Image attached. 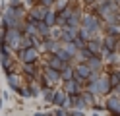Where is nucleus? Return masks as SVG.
<instances>
[{"instance_id":"obj_2","label":"nucleus","mask_w":120,"mask_h":116,"mask_svg":"<svg viewBox=\"0 0 120 116\" xmlns=\"http://www.w3.org/2000/svg\"><path fill=\"white\" fill-rule=\"evenodd\" d=\"M19 64H37V62L41 60V52L35 49V46H27V49H19L16 50V54H14Z\"/></svg>"},{"instance_id":"obj_6","label":"nucleus","mask_w":120,"mask_h":116,"mask_svg":"<svg viewBox=\"0 0 120 116\" xmlns=\"http://www.w3.org/2000/svg\"><path fill=\"white\" fill-rule=\"evenodd\" d=\"M89 74H91V70H89V66L85 64V62H76V64H74V79L76 81L85 83Z\"/></svg>"},{"instance_id":"obj_23","label":"nucleus","mask_w":120,"mask_h":116,"mask_svg":"<svg viewBox=\"0 0 120 116\" xmlns=\"http://www.w3.org/2000/svg\"><path fill=\"white\" fill-rule=\"evenodd\" d=\"M81 99H83V103L87 105V108H91V106L97 103V97L93 95V93H89L87 89H83V91H81Z\"/></svg>"},{"instance_id":"obj_9","label":"nucleus","mask_w":120,"mask_h":116,"mask_svg":"<svg viewBox=\"0 0 120 116\" xmlns=\"http://www.w3.org/2000/svg\"><path fill=\"white\" fill-rule=\"evenodd\" d=\"M103 49H107L110 52H120V37L103 33Z\"/></svg>"},{"instance_id":"obj_34","label":"nucleus","mask_w":120,"mask_h":116,"mask_svg":"<svg viewBox=\"0 0 120 116\" xmlns=\"http://www.w3.org/2000/svg\"><path fill=\"white\" fill-rule=\"evenodd\" d=\"M68 116H85V110H68Z\"/></svg>"},{"instance_id":"obj_32","label":"nucleus","mask_w":120,"mask_h":116,"mask_svg":"<svg viewBox=\"0 0 120 116\" xmlns=\"http://www.w3.org/2000/svg\"><path fill=\"white\" fill-rule=\"evenodd\" d=\"M72 43L76 45V49H78V50H79V49H85V45H87V43L83 41V39H79V37H76V39H74Z\"/></svg>"},{"instance_id":"obj_37","label":"nucleus","mask_w":120,"mask_h":116,"mask_svg":"<svg viewBox=\"0 0 120 116\" xmlns=\"http://www.w3.org/2000/svg\"><path fill=\"white\" fill-rule=\"evenodd\" d=\"M8 4H12V6H16V4H21V0H10Z\"/></svg>"},{"instance_id":"obj_21","label":"nucleus","mask_w":120,"mask_h":116,"mask_svg":"<svg viewBox=\"0 0 120 116\" xmlns=\"http://www.w3.org/2000/svg\"><path fill=\"white\" fill-rule=\"evenodd\" d=\"M97 35H99V33H95V31H91V29H85V27H79V31H78V37L83 39L85 43L91 41V39H95Z\"/></svg>"},{"instance_id":"obj_26","label":"nucleus","mask_w":120,"mask_h":116,"mask_svg":"<svg viewBox=\"0 0 120 116\" xmlns=\"http://www.w3.org/2000/svg\"><path fill=\"white\" fill-rule=\"evenodd\" d=\"M91 56H93V54L87 50V46H85V49H79L78 54H76V62H87Z\"/></svg>"},{"instance_id":"obj_18","label":"nucleus","mask_w":120,"mask_h":116,"mask_svg":"<svg viewBox=\"0 0 120 116\" xmlns=\"http://www.w3.org/2000/svg\"><path fill=\"white\" fill-rule=\"evenodd\" d=\"M70 105H72L74 110H87V105L83 103V99H81V93L70 97ZM72 108H70V110H72Z\"/></svg>"},{"instance_id":"obj_1","label":"nucleus","mask_w":120,"mask_h":116,"mask_svg":"<svg viewBox=\"0 0 120 116\" xmlns=\"http://www.w3.org/2000/svg\"><path fill=\"white\" fill-rule=\"evenodd\" d=\"M21 31L19 29H6V31H0V43L8 45V49H12L14 52L19 50V43H21Z\"/></svg>"},{"instance_id":"obj_12","label":"nucleus","mask_w":120,"mask_h":116,"mask_svg":"<svg viewBox=\"0 0 120 116\" xmlns=\"http://www.w3.org/2000/svg\"><path fill=\"white\" fill-rule=\"evenodd\" d=\"M4 10L8 12V14H12L16 19H25V18H27V8H25L23 4H16V6L8 4V6L4 8Z\"/></svg>"},{"instance_id":"obj_4","label":"nucleus","mask_w":120,"mask_h":116,"mask_svg":"<svg viewBox=\"0 0 120 116\" xmlns=\"http://www.w3.org/2000/svg\"><path fill=\"white\" fill-rule=\"evenodd\" d=\"M49 10H50V8H45L43 4L37 2V4H33V6L27 10V18H25V19H29V21H43Z\"/></svg>"},{"instance_id":"obj_16","label":"nucleus","mask_w":120,"mask_h":116,"mask_svg":"<svg viewBox=\"0 0 120 116\" xmlns=\"http://www.w3.org/2000/svg\"><path fill=\"white\" fill-rule=\"evenodd\" d=\"M78 31L79 29H76V27H62V35H60V43H72L74 39L78 37Z\"/></svg>"},{"instance_id":"obj_36","label":"nucleus","mask_w":120,"mask_h":116,"mask_svg":"<svg viewBox=\"0 0 120 116\" xmlns=\"http://www.w3.org/2000/svg\"><path fill=\"white\" fill-rule=\"evenodd\" d=\"M33 116H52V112H41V110H39V112H35Z\"/></svg>"},{"instance_id":"obj_7","label":"nucleus","mask_w":120,"mask_h":116,"mask_svg":"<svg viewBox=\"0 0 120 116\" xmlns=\"http://www.w3.org/2000/svg\"><path fill=\"white\" fill-rule=\"evenodd\" d=\"M52 105L56 108H66V110H70L72 105H70V95H66L62 89H56L54 91V99H52Z\"/></svg>"},{"instance_id":"obj_5","label":"nucleus","mask_w":120,"mask_h":116,"mask_svg":"<svg viewBox=\"0 0 120 116\" xmlns=\"http://www.w3.org/2000/svg\"><path fill=\"white\" fill-rule=\"evenodd\" d=\"M43 79L47 81L49 87H56V85L62 83V77H60V72L58 70H52L49 66H45L43 68Z\"/></svg>"},{"instance_id":"obj_40","label":"nucleus","mask_w":120,"mask_h":116,"mask_svg":"<svg viewBox=\"0 0 120 116\" xmlns=\"http://www.w3.org/2000/svg\"><path fill=\"white\" fill-rule=\"evenodd\" d=\"M109 116H120V114H109Z\"/></svg>"},{"instance_id":"obj_27","label":"nucleus","mask_w":120,"mask_h":116,"mask_svg":"<svg viewBox=\"0 0 120 116\" xmlns=\"http://www.w3.org/2000/svg\"><path fill=\"white\" fill-rule=\"evenodd\" d=\"M45 23H47L49 27H54L56 25V12L54 10H49L47 12V15H45V19H43Z\"/></svg>"},{"instance_id":"obj_10","label":"nucleus","mask_w":120,"mask_h":116,"mask_svg":"<svg viewBox=\"0 0 120 116\" xmlns=\"http://www.w3.org/2000/svg\"><path fill=\"white\" fill-rule=\"evenodd\" d=\"M103 105H105V110H107L109 114H120V97L107 95Z\"/></svg>"},{"instance_id":"obj_33","label":"nucleus","mask_w":120,"mask_h":116,"mask_svg":"<svg viewBox=\"0 0 120 116\" xmlns=\"http://www.w3.org/2000/svg\"><path fill=\"white\" fill-rule=\"evenodd\" d=\"M37 2L43 4L45 8H50V10H52V6H54V0H37Z\"/></svg>"},{"instance_id":"obj_28","label":"nucleus","mask_w":120,"mask_h":116,"mask_svg":"<svg viewBox=\"0 0 120 116\" xmlns=\"http://www.w3.org/2000/svg\"><path fill=\"white\" fill-rule=\"evenodd\" d=\"M60 45H62V49H64L66 52H68V54H70V56H72L74 60H76V54H78L76 45H74V43H60Z\"/></svg>"},{"instance_id":"obj_11","label":"nucleus","mask_w":120,"mask_h":116,"mask_svg":"<svg viewBox=\"0 0 120 116\" xmlns=\"http://www.w3.org/2000/svg\"><path fill=\"white\" fill-rule=\"evenodd\" d=\"M101 60L105 62V66H118L120 64V52H110V50H107V49H103L101 50Z\"/></svg>"},{"instance_id":"obj_22","label":"nucleus","mask_w":120,"mask_h":116,"mask_svg":"<svg viewBox=\"0 0 120 116\" xmlns=\"http://www.w3.org/2000/svg\"><path fill=\"white\" fill-rule=\"evenodd\" d=\"M60 77L62 81H68V79H74V64H68L60 70Z\"/></svg>"},{"instance_id":"obj_19","label":"nucleus","mask_w":120,"mask_h":116,"mask_svg":"<svg viewBox=\"0 0 120 116\" xmlns=\"http://www.w3.org/2000/svg\"><path fill=\"white\" fill-rule=\"evenodd\" d=\"M37 35H39L43 41L45 39H50V27L45 21H37Z\"/></svg>"},{"instance_id":"obj_20","label":"nucleus","mask_w":120,"mask_h":116,"mask_svg":"<svg viewBox=\"0 0 120 116\" xmlns=\"http://www.w3.org/2000/svg\"><path fill=\"white\" fill-rule=\"evenodd\" d=\"M54 91H56V87H43V89H41V99H43L47 105H52Z\"/></svg>"},{"instance_id":"obj_15","label":"nucleus","mask_w":120,"mask_h":116,"mask_svg":"<svg viewBox=\"0 0 120 116\" xmlns=\"http://www.w3.org/2000/svg\"><path fill=\"white\" fill-rule=\"evenodd\" d=\"M6 83H8V87H10V91H16L18 93V89L21 87V74L19 72H16V74H10V75H6Z\"/></svg>"},{"instance_id":"obj_14","label":"nucleus","mask_w":120,"mask_h":116,"mask_svg":"<svg viewBox=\"0 0 120 116\" xmlns=\"http://www.w3.org/2000/svg\"><path fill=\"white\" fill-rule=\"evenodd\" d=\"M87 50L91 52V54H95V56H99L101 54V50H103V35H97L95 39H91V41H87Z\"/></svg>"},{"instance_id":"obj_8","label":"nucleus","mask_w":120,"mask_h":116,"mask_svg":"<svg viewBox=\"0 0 120 116\" xmlns=\"http://www.w3.org/2000/svg\"><path fill=\"white\" fill-rule=\"evenodd\" d=\"M62 85V91L66 93V95H78V93H81L83 91V83H79V81H76V79H68V81H62L60 83Z\"/></svg>"},{"instance_id":"obj_25","label":"nucleus","mask_w":120,"mask_h":116,"mask_svg":"<svg viewBox=\"0 0 120 116\" xmlns=\"http://www.w3.org/2000/svg\"><path fill=\"white\" fill-rule=\"evenodd\" d=\"M18 95H19L21 99H33V93H31L29 83H21V87L18 89Z\"/></svg>"},{"instance_id":"obj_42","label":"nucleus","mask_w":120,"mask_h":116,"mask_svg":"<svg viewBox=\"0 0 120 116\" xmlns=\"http://www.w3.org/2000/svg\"><path fill=\"white\" fill-rule=\"evenodd\" d=\"M114 2H118V4H120V0H114Z\"/></svg>"},{"instance_id":"obj_30","label":"nucleus","mask_w":120,"mask_h":116,"mask_svg":"<svg viewBox=\"0 0 120 116\" xmlns=\"http://www.w3.org/2000/svg\"><path fill=\"white\" fill-rule=\"evenodd\" d=\"M60 35H62V27H50V39H54V41H60Z\"/></svg>"},{"instance_id":"obj_3","label":"nucleus","mask_w":120,"mask_h":116,"mask_svg":"<svg viewBox=\"0 0 120 116\" xmlns=\"http://www.w3.org/2000/svg\"><path fill=\"white\" fill-rule=\"evenodd\" d=\"M79 27L91 29V31H95V33L101 35L105 23H103V19L99 18V15H95V14H91V12H83V15H81V25H79Z\"/></svg>"},{"instance_id":"obj_29","label":"nucleus","mask_w":120,"mask_h":116,"mask_svg":"<svg viewBox=\"0 0 120 116\" xmlns=\"http://www.w3.org/2000/svg\"><path fill=\"white\" fill-rule=\"evenodd\" d=\"M103 33H107V35H114V37H120V27H114V25H105V27H103Z\"/></svg>"},{"instance_id":"obj_35","label":"nucleus","mask_w":120,"mask_h":116,"mask_svg":"<svg viewBox=\"0 0 120 116\" xmlns=\"http://www.w3.org/2000/svg\"><path fill=\"white\" fill-rule=\"evenodd\" d=\"M110 95L120 97V85H116V87H112V89H110Z\"/></svg>"},{"instance_id":"obj_17","label":"nucleus","mask_w":120,"mask_h":116,"mask_svg":"<svg viewBox=\"0 0 120 116\" xmlns=\"http://www.w3.org/2000/svg\"><path fill=\"white\" fill-rule=\"evenodd\" d=\"M45 66H49V68H52V70H62L64 66H68V64H64L62 60H60L56 54H47V62H45Z\"/></svg>"},{"instance_id":"obj_24","label":"nucleus","mask_w":120,"mask_h":116,"mask_svg":"<svg viewBox=\"0 0 120 116\" xmlns=\"http://www.w3.org/2000/svg\"><path fill=\"white\" fill-rule=\"evenodd\" d=\"M54 54H56V56H58L60 60L64 62V64H76V60H74V58L70 56V54H68V52H66V50L62 49V46H60V49H58V50H56Z\"/></svg>"},{"instance_id":"obj_13","label":"nucleus","mask_w":120,"mask_h":116,"mask_svg":"<svg viewBox=\"0 0 120 116\" xmlns=\"http://www.w3.org/2000/svg\"><path fill=\"white\" fill-rule=\"evenodd\" d=\"M85 64L89 66V70H91V72H97V74H103V72H107V66H105V62L101 60V56H93L89 58Z\"/></svg>"},{"instance_id":"obj_41","label":"nucleus","mask_w":120,"mask_h":116,"mask_svg":"<svg viewBox=\"0 0 120 116\" xmlns=\"http://www.w3.org/2000/svg\"><path fill=\"white\" fill-rule=\"evenodd\" d=\"M0 14H2V6H0Z\"/></svg>"},{"instance_id":"obj_39","label":"nucleus","mask_w":120,"mask_h":116,"mask_svg":"<svg viewBox=\"0 0 120 116\" xmlns=\"http://www.w3.org/2000/svg\"><path fill=\"white\" fill-rule=\"evenodd\" d=\"M93 116H101V112H95V110H93Z\"/></svg>"},{"instance_id":"obj_38","label":"nucleus","mask_w":120,"mask_h":116,"mask_svg":"<svg viewBox=\"0 0 120 116\" xmlns=\"http://www.w3.org/2000/svg\"><path fill=\"white\" fill-rule=\"evenodd\" d=\"M2 103H4V101H2V97H0V110H2Z\"/></svg>"},{"instance_id":"obj_31","label":"nucleus","mask_w":120,"mask_h":116,"mask_svg":"<svg viewBox=\"0 0 120 116\" xmlns=\"http://www.w3.org/2000/svg\"><path fill=\"white\" fill-rule=\"evenodd\" d=\"M68 2H70V0H54V6H52V10H54V12H60L62 8L68 6Z\"/></svg>"}]
</instances>
